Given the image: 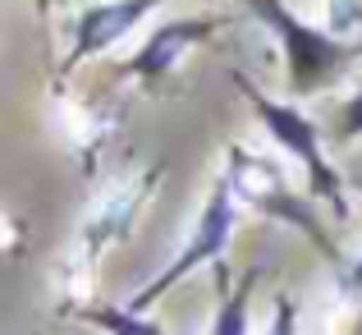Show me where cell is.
<instances>
[{
  "label": "cell",
  "instance_id": "obj_1",
  "mask_svg": "<svg viewBox=\"0 0 362 335\" xmlns=\"http://www.w3.org/2000/svg\"><path fill=\"white\" fill-rule=\"evenodd\" d=\"M252 9V18L262 28H271V37L284 51V83L293 97H312V92L330 88L354 60H362V42H344L330 28H312L308 18H298L284 0H243Z\"/></svg>",
  "mask_w": 362,
  "mask_h": 335
},
{
  "label": "cell",
  "instance_id": "obj_7",
  "mask_svg": "<svg viewBox=\"0 0 362 335\" xmlns=\"http://www.w3.org/2000/svg\"><path fill=\"white\" fill-rule=\"evenodd\" d=\"M252 285H257V271H243L239 280L230 285L221 266V299H216V317L206 335H247V303H252Z\"/></svg>",
  "mask_w": 362,
  "mask_h": 335
},
{
  "label": "cell",
  "instance_id": "obj_5",
  "mask_svg": "<svg viewBox=\"0 0 362 335\" xmlns=\"http://www.w3.org/2000/svg\"><path fill=\"white\" fill-rule=\"evenodd\" d=\"M160 5H165V0H97V5H88L78 18H74L69 51H64L60 64H64V69H74V64L92 60V55L110 51V46L124 42V37H129L147 14H156Z\"/></svg>",
  "mask_w": 362,
  "mask_h": 335
},
{
  "label": "cell",
  "instance_id": "obj_2",
  "mask_svg": "<svg viewBox=\"0 0 362 335\" xmlns=\"http://www.w3.org/2000/svg\"><path fill=\"white\" fill-rule=\"evenodd\" d=\"M234 83H239V92L247 97L252 115L262 120V129L275 138V147L289 152V157L303 166V175H308V193L317 198V203H326L330 212L344 221V216H349L344 175H339V170L326 161V138H321V129L298 110V101H275V97H266V92H262V88H252L243 74H239Z\"/></svg>",
  "mask_w": 362,
  "mask_h": 335
},
{
  "label": "cell",
  "instance_id": "obj_9",
  "mask_svg": "<svg viewBox=\"0 0 362 335\" xmlns=\"http://www.w3.org/2000/svg\"><path fill=\"white\" fill-rule=\"evenodd\" d=\"M354 138H362V92L339 101L335 110V142H354Z\"/></svg>",
  "mask_w": 362,
  "mask_h": 335
},
{
  "label": "cell",
  "instance_id": "obj_10",
  "mask_svg": "<svg viewBox=\"0 0 362 335\" xmlns=\"http://www.w3.org/2000/svg\"><path fill=\"white\" fill-rule=\"evenodd\" d=\"M33 5H37V14H42V18H46V14H51V9H60V5H64V0H33Z\"/></svg>",
  "mask_w": 362,
  "mask_h": 335
},
{
  "label": "cell",
  "instance_id": "obj_4",
  "mask_svg": "<svg viewBox=\"0 0 362 335\" xmlns=\"http://www.w3.org/2000/svg\"><path fill=\"white\" fill-rule=\"evenodd\" d=\"M230 184H234V193L247 198V203L257 207L262 216H271V221H284V225H293L298 234H308L312 244L321 248V253L330 257V262H344L339 257V248L326 239V229H321L317 221V212H312L303 198H293L289 193V184H284V175H275L266 161H257V157H247L243 147H230Z\"/></svg>",
  "mask_w": 362,
  "mask_h": 335
},
{
  "label": "cell",
  "instance_id": "obj_3",
  "mask_svg": "<svg viewBox=\"0 0 362 335\" xmlns=\"http://www.w3.org/2000/svg\"><path fill=\"white\" fill-rule=\"evenodd\" d=\"M234 225H239V193H234L230 175H221L211 184V193H206L202 212H197V225H193V234H188V244L179 248L165 266H160L156 280L142 285V290L133 294L129 308L133 312H147L151 303H160L179 280H184V276H193L197 266H206V262L225 266V248H230V239H234Z\"/></svg>",
  "mask_w": 362,
  "mask_h": 335
},
{
  "label": "cell",
  "instance_id": "obj_8",
  "mask_svg": "<svg viewBox=\"0 0 362 335\" xmlns=\"http://www.w3.org/2000/svg\"><path fill=\"white\" fill-rule=\"evenodd\" d=\"M88 327L106 331V335H170L160 322H151L147 312H133L129 303H83L74 308Z\"/></svg>",
  "mask_w": 362,
  "mask_h": 335
},
{
  "label": "cell",
  "instance_id": "obj_6",
  "mask_svg": "<svg viewBox=\"0 0 362 335\" xmlns=\"http://www.w3.org/2000/svg\"><path fill=\"white\" fill-rule=\"evenodd\" d=\"M211 33H221V18L211 14H197V18H175V23H160L156 33L147 37V42L138 46V51L124 60V74H129L133 83H160L170 69H175L179 60H184L193 46H202Z\"/></svg>",
  "mask_w": 362,
  "mask_h": 335
}]
</instances>
